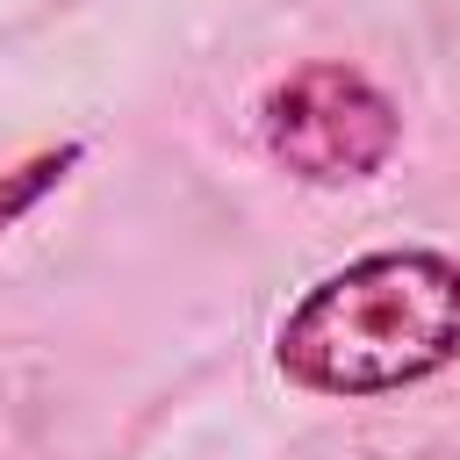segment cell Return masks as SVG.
<instances>
[{
    "instance_id": "cell-3",
    "label": "cell",
    "mask_w": 460,
    "mask_h": 460,
    "mask_svg": "<svg viewBox=\"0 0 460 460\" xmlns=\"http://www.w3.org/2000/svg\"><path fill=\"white\" fill-rule=\"evenodd\" d=\"M86 158V144H50V151H36V158H22L14 172H0V230H14L50 187H65L72 180V165Z\"/></svg>"
},
{
    "instance_id": "cell-2",
    "label": "cell",
    "mask_w": 460,
    "mask_h": 460,
    "mask_svg": "<svg viewBox=\"0 0 460 460\" xmlns=\"http://www.w3.org/2000/svg\"><path fill=\"white\" fill-rule=\"evenodd\" d=\"M259 144L302 187H367L402 151V108L374 72L345 58H309L266 86Z\"/></svg>"
},
{
    "instance_id": "cell-1",
    "label": "cell",
    "mask_w": 460,
    "mask_h": 460,
    "mask_svg": "<svg viewBox=\"0 0 460 460\" xmlns=\"http://www.w3.org/2000/svg\"><path fill=\"white\" fill-rule=\"evenodd\" d=\"M460 367V259L381 244L316 273L273 323V374L302 395L374 402Z\"/></svg>"
}]
</instances>
